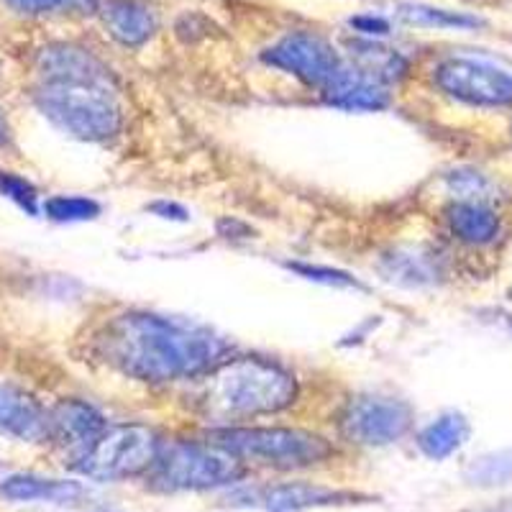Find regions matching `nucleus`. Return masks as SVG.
Instances as JSON below:
<instances>
[{
  "label": "nucleus",
  "mask_w": 512,
  "mask_h": 512,
  "mask_svg": "<svg viewBox=\"0 0 512 512\" xmlns=\"http://www.w3.org/2000/svg\"><path fill=\"white\" fill-rule=\"evenodd\" d=\"M98 349L126 377L172 382L216 369L228 344L216 331L192 320L159 313H123L103 328Z\"/></svg>",
  "instance_id": "f257e3e1"
},
{
  "label": "nucleus",
  "mask_w": 512,
  "mask_h": 512,
  "mask_svg": "<svg viewBox=\"0 0 512 512\" xmlns=\"http://www.w3.org/2000/svg\"><path fill=\"white\" fill-rule=\"evenodd\" d=\"M39 75L36 105L54 126L82 141L113 139L121 131L116 85L93 54L70 44L49 47L39 57Z\"/></svg>",
  "instance_id": "f03ea898"
},
{
  "label": "nucleus",
  "mask_w": 512,
  "mask_h": 512,
  "mask_svg": "<svg viewBox=\"0 0 512 512\" xmlns=\"http://www.w3.org/2000/svg\"><path fill=\"white\" fill-rule=\"evenodd\" d=\"M297 397L295 377L285 367L256 356L221 361L200 390V408L210 418H254L280 413Z\"/></svg>",
  "instance_id": "7ed1b4c3"
},
{
  "label": "nucleus",
  "mask_w": 512,
  "mask_h": 512,
  "mask_svg": "<svg viewBox=\"0 0 512 512\" xmlns=\"http://www.w3.org/2000/svg\"><path fill=\"white\" fill-rule=\"evenodd\" d=\"M213 446L223 448L236 459L274 469H305L323 464L333 446L318 433L300 428H221L213 433Z\"/></svg>",
  "instance_id": "20e7f679"
},
{
  "label": "nucleus",
  "mask_w": 512,
  "mask_h": 512,
  "mask_svg": "<svg viewBox=\"0 0 512 512\" xmlns=\"http://www.w3.org/2000/svg\"><path fill=\"white\" fill-rule=\"evenodd\" d=\"M159 456L157 433L146 425H113L100 433L98 441L77 459V469L85 477L113 482L126 479L154 466Z\"/></svg>",
  "instance_id": "39448f33"
},
{
  "label": "nucleus",
  "mask_w": 512,
  "mask_h": 512,
  "mask_svg": "<svg viewBox=\"0 0 512 512\" xmlns=\"http://www.w3.org/2000/svg\"><path fill=\"white\" fill-rule=\"evenodd\" d=\"M241 477L239 459L218 446L175 443L159 451L154 461V484L167 492L210 489L231 484Z\"/></svg>",
  "instance_id": "423d86ee"
},
{
  "label": "nucleus",
  "mask_w": 512,
  "mask_h": 512,
  "mask_svg": "<svg viewBox=\"0 0 512 512\" xmlns=\"http://www.w3.org/2000/svg\"><path fill=\"white\" fill-rule=\"evenodd\" d=\"M413 425V408L405 400L382 395L356 397L349 402L341 431L359 446H387L400 441Z\"/></svg>",
  "instance_id": "0eeeda50"
},
{
  "label": "nucleus",
  "mask_w": 512,
  "mask_h": 512,
  "mask_svg": "<svg viewBox=\"0 0 512 512\" xmlns=\"http://www.w3.org/2000/svg\"><path fill=\"white\" fill-rule=\"evenodd\" d=\"M436 85L446 95L472 105H510L512 75L495 64L472 57L443 59L436 67Z\"/></svg>",
  "instance_id": "6e6552de"
},
{
  "label": "nucleus",
  "mask_w": 512,
  "mask_h": 512,
  "mask_svg": "<svg viewBox=\"0 0 512 512\" xmlns=\"http://www.w3.org/2000/svg\"><path fill=\"white\" fill-rule=\"evenodd\" d=\"M264 62L282 72H290L310 88L323 90L338 75L344 59L338 57L336 49L323 36L295 31V34L282 36L274 47H269L264 52Z\"/></svg>",
  "instance_id": "1a4fd4ad"
},
{
  "label": "nucleus",
  "mask_w": 512,
  "mask_h": 512,
  "mask_svg": "<svg viewBox=\"0 0 512 512\" xmlns=\"http://www.w3.org/2000/svg\"><path fill=\"white\" fill-rule=\"evenodd\" d=\"M323 98L346 111H379L390 103V85L359 64H341L338 75L323 88Z\"/></svg>",
  "instance_id": "9d476101"
},
{
  "label": "nucleus",
  "mask_w": 512,
  "mask_h": 512,
  "mask_svg": "<svg viewBox=\"0 0 512 512\" xmlns=\"http://www.w3.org/2000/svg\"><path fill=\"white\" fill-rule=\"evenodd\" d=\"M0 436L36 443L49 436V415L29 392L0 384Z\"/></svg>",
  "instance_id": "9b49d317"
},
{
  "label": "nucleus",
  "mask_w": 512,
  "mask_h": 512,
  "mask_svg": "<svg viewBox=\"0 0 512 512\" xmlns=\"http://www.w3.org/2000/svg\"><path fill=\"white\" fill-rule=\"evenodd\" d=\"M103 431V415L88 402L64 400L49 415V436L57 438L64 448H70L77 459L85 456V451L98 441Z\"/></svg>",
  "instance_id": "f8f14e48"
},
{
  "label": "nucleus",
  "mask_w": 512,
  "mask_h": 512,
  "mask_svg": "<svg viewBox=\"0 0 512 512\" xmlns=\"http://www.w3.org/2000/svg\"><path fill=\"white\" fill-rule=\"evenodd\" d=\"M88 489L70 479H49L36 474H8L0 479V497L8 502H49V505H75L85 500Z\"/></svg>",
  "instance_id": "ddd939ff"
},
{
  "label": "nucleus",
  "mask_w": 512,
  "mask_h": 512,
  "mask_svg": "<svg viewBox=\"0 0 512 512\" xmlns=\"http://www.w3.org/2000/svg\"><path fill=\"white\" fill-rule=\"evenodd\" d=\"M239 500H246V505L264 507L269 512H300L308 507L336 505V502L349 500L344 492L318 487V484H280V487H264L244 492Z\"/></svg>",
  "instance_id": "4468645a"
},
{
  "label": "nucleus",
  "mask_w": 512,
  "mask_h": 512,
  "mask_svg": "<svg viewBox=\"0 0 512 512\" xmlns=\"http://www.w3.org/2000/svg\"><path fill=\"white\" fill-rule=\"evenodd\" d=\"M103 21L123 47H141L157 31V16L139 0H105Z\"/></svg>",
  "instance_id": "2eb2a0df"
},
{
  "label": "nucleus",
  "mask_w": 512,
  "mask_h": 512,
  "mask_svg": "<svg viewBox=\"0 0 512 512\" xmlns=\"http://www.w3.org/2000/svg\"><path fill=\"white\" fill-rule=\"evenodd\" d=\"M448 226L464 244L484 246L500 236V218L487 203H459L448 210Z\"/></svg>",
  "instance_id": "dca6fc26"
},
{
  "label": "nucleus",
  "mask_w": 512,
  "mask_h": 512,
  "mask_svg": "<svg viewBox=\"0 0 512 512\" xmlns=\"http://www.w3.org/2000/svg\"><path fill=\"white\" fill-rule=\"evenodd\" d=\"M469 438V423L461 413H443L433 420L431 425H425L418 436V448L428 459L441 461L456 454Z\"/></svg>",
  "instance_id": "f3484780"
},
{
  "label": "nucleus",
  "mask_w": 512,
  "mask_h": 512,
  "mask_svg": "<svg viewBox=\"0 0 512 512\" xmlns=\"http://www.w3.org/2000/svg\"><path fill=\"white\" fill-rule=\"evenodd\" d=\"M466 482L474 484V487H502V484L512 482V448L505 451H492V454H484L479 459H474L472 464L466 466L464 472Z\"/></svg>",
  "instance_id": "a211bd4d"
},
{
  "label": "nucleus",
  "mask_w": 512,
  "mask_h": 512,
  "mask_svg": "<svg viewBox=\"0 0 512 512\" xmlns=\"http://www.w3.org/2000/svg\"><path fill=\"white\" fill-rule=\"evenodd\" d=\"M354 64H359L361 70L372 72L374 77L384 80L387 85L395 82L397 77L405 72V59L397 52H390V49L377 47L372 41H364V44H354Z\"/></svg>",
  "instance_id": "6ab92c4d"
},
{
  "label": "nucleus",
  "mask_w": 512,
  "mask_h": 512,
  "mask_svg": "<svg viewBox=\"0 0 512 512\" xmlns=\"http://www.w3.org/2000/svg\"><path fill=\"white\" fill-rule=\"evenodd\" d=\"M400 16L415 26H431V29H477L482 21L474 16L456 11H443V8L420 6V3H408L400 8Z\"/></svg>",
  "instance_id": "aec40b11"
},
{
  "label": "nucleus",
  "mask_w": 512,
  "mask_h": 512,
  "mask_svg": "<svg viewBox=\"0 0 512 512\" xmlns=\"http://www.w3.org/2000/svg\"><path fill=\"white\" fill-rule=\"evenodd\" d=\"M47 216L52 221L72 223V221H90L100 213V205L90 198H77V195H59V198L47 200L44 205Z\"/></svg>",
  "instance_id": "412c9836"
},
{
  "label": "nucleus",
  "mask_w": 512,
  "mask_h": 512,
  "mask_svg": "<svg viewBox=\"0 0 512 512\" xmlns=\"http://www.w3.org/2000/svg\"><path fill=\"white\" fill-rule=\"evenodd\" d=\"M448 187L454 192V198H459V203H487L489 198L487 177L477 172H456L448 177Z\"/></svg>",
  "instance_id": "4be33fe9"
},
{
  "label": "nucleus",
  "mask_w": 512,
  "mask_h": 512,
  "mask_svg": "<svg viewBox=\"0 0 512 512\" xmlns=\"http://www.w3.org/2000/svg\"><path fill=\"white\" fill-rule=\"evenodd\" d=\"M390 280L405 282V285H423V282H431V267L425 262V256H395L392 259Z\"/></svg>",
  "instance_id": "5701e85b"
},
{
  "label": "nucleus",
  "mask_w": 512,
  "mask_h": 512,
  "mask_svg": "<svg viewBox=\"0 0 512 512\" xmlns=\"http://www.w3.org/2000/svg\"><path fill=\"white\" fill-rule=\"evenodd\" d=\"M0 195L11 198L13 203L21 205L31 216L36 213V190L24 177L13 175V172H0Z\"/></svg>",
  "instance_id": "b1692460"
},
{
  "label": "nucleus",
  "mask_w": 512,
  "mask_h": 512,
  "mask_svg": "<svg viewBox=\"0 0 512 512\" xmlns=\"http://www.w3.org/2000/svg\"><path fill=\"white\" fill-rule=\"evenodd\" d=\"M290 269H297L303 277H308V280H315V282H323V285H356L349 274L336 272V269L308 267V264H290Z\"/></svg>",
  "instance_id": "393cba45"
},
{
  "label": "nucleus",
  "mask_w": 512,
  "mask_h": 512,
  "mask_svg": "<svg viewBox=\"0 0 512 512\" xmlns=\"http://www.w3.org/2000/svg\"><path fill=\"white\" fill-rule=\"evenodd\" d=\"M351 26L359 31H364V34H387L390 31V24L384 21V18L379 16H359V18H351Z\"/></svg>",
  "instance_id": "a878e982"
},
{
  "label": "nucleus",
  "mask_w": 512,
  "mask_h": 512,
  "mask_svg": "<svg viewBox=\"0 0 512 512\" xmlns=\"http://www.w3.org/2000/svg\"><path fill=\"white\" fill-rule=\"evenodd\" d=\"M8 3L24 13H47L57 8L62 0H8Z\"/></svg>",
  "instance_id": "bb28decb"
},
{
  "label": "nucleus",
  "mask_w": 512,
  "mask_h": 512,
  "mask_svg": "<svg viewBox=\"0 0 512 512\" xmlns=\"http://www.w3.org/2000/svg\"><path fill=\"white\" fill-rule=\"evenodd\" d=\"M152 210H154V213H162V218H172V216H169V213H177V216H180L182 221H185V218H187V213H185V210H182V208H177V205L157 203V205H154Z\"/></svg>",
  "instance_id": "cd10ccee"
},
{
  "label": "nucleus",
  "mask_w": 512,
  "mask_h": 512,
  "mask_svg": "<svg viewBox=\"0 0 512 512\" xmlns=\"http://www.w3.org/2000/svg\"><path fill=\"white\" fill-rule=\"evenodd\" d=\"M8 139H11V128H8V121L3 118V113H0V146L6 144Z\"/></svg>",
  "instance_id": "c85d7f7f"
},
{
  "label": "nucleus",
  "mask_w": 512,
  "mask_h": 512,
  "mask_svg": "<svg viewBox=\"0 0 512 512\" xmlns=\"http://www.w3.org/2000/svg\"><path fill=\"white\" fill-rule=\"evenodd\" d=\"M479 512H512V502H505V505H497V507H487V510H479Z\"/></svg>",
  "instance_id": "c756f323"
}]
</instances>
